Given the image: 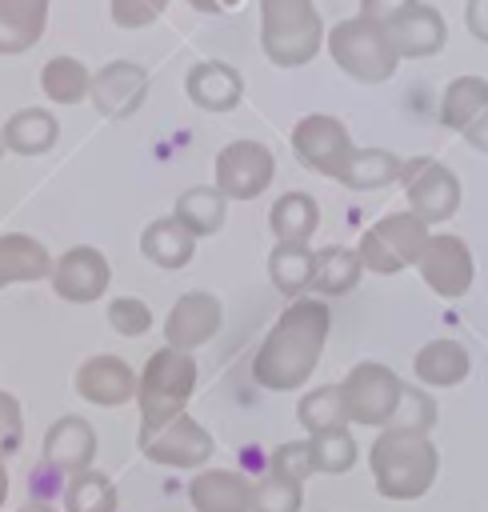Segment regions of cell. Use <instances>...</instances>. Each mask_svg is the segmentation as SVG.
I'll use <instances>...</instances> for the list:
<instances>
[{
    "label": "cell",
    "mask_w": 488,
    "mask_h": 512,
    "mask_svg": "<svg viewBox=\"0 0 488 512\" xmlns=\"http://www.w3.org/2000/svg\"><path fill=\"white\" fill-rule=\"evenodd\" d=\"M400 180H404V196H408V212L424 224H440L448 220L456 208H460V180L452 168L420 156V160H408L400 168Z\"/></svg>",
    "instance_id": "obj_10"
},
{
    "label": "cell",
    "mask_w": 488,
    "mask_h": 512,
    "mask_svg": "<svg viewBox=\"0 0 488 512\" xmlns=\"http://www.w3.org/2000/svg\"><path fill=\"white\" fill-rule=\"evenodd\" d=\"M220 320H224V312L212 292H184L164 320V340H168V348L192 352L220 332Z\"/></svg>",
    "instance_id": "obj_15"
},
{
    "label": "cell",
    "mask_w": 488,
    "mask_h": 512,
    "mask_svg": "<svg viewBox=\"0 0 488 512\" xmlns=\"http://www.w3.org/2000/svg\"><path fill=\"white\" fill-rule=\"evenodd\" d=\"M296 420L304 424V432H308V436L348 428V412H344L340 384H320V388L304 392V396H300V404H296Z\"/></svg>",
    "instance_id": "obj_33"
},
{
    "label": "cell",
    "mask_w": 488,
    "mask_h": 512,
    "mask_svg": "<svg viewBox=\"0 0 488 512\" xmlns=\"http://www.w3.org/2000/svg\"><path fill=\"white\" fill-rule=\"evenodd\" d=\"M400 376L376 360L356 364L344 380H340V396H344V412L348 424H364V428H388L400 404Z\"/></svg>",
    "instance_id": "obj_7"
},
{
    "label": "cell",
    "mask_w": 488,
    "mask_h": 512,
    "mask_svg": "<svg viewBox=\"0 0 488 512\" xmlns=\"http://www.w3.org/2000/svg\"><path fill=\"white\" fill-rule=\"evenodd\" d=\"M324 44V24L312 0H260V48L276 68L308 64Z\"/></svg>",
    "instance_id": "obj_3"
},
{
    "label": "cell",
    "mask_w": 488,
    "mask_h": 512,
    "mask_svg": "<svg viewBox=\"0 0 488 512\" xmlns=\"http://www.w3.org/2000/svg\"><path fill=\"white\" fill-rule=\"evenodd\" d=\"M24 440V412H20V400L12 392L0 388V460L12 456Z\"/></svg>",
    "instance_id": "obj_40"
},
{
    "label": "cell",
    "mask_w": 488,
    "mask_h": 512,
    "mask_svg": "<svg viewBox=\"0 0 488 512\" xmlns=\"http://www.w3.org/2000/svg\"><path fill=\"white\" fill-rule=\"evenodd\" d=\"M324 44L336 60V68L360 84H380L396 72L400 56L384 32V24H372L364 16H352V20H340L336 28L324 32Z\"/></svg>",
    "instance_id": "obj_5"
},
{
    "label": "cell",
    "mask_w": 488,
    "mask_h": 512,
    "mask_svg": "<svg viewBox=\"0 0 488 512\" xmlns=\"http://www.w3.org/2000/svg\"><path fill=\"white\" fill-rule=\"evenodd\" d=\"M108 324H112V332L136 340V336H144L152 328V308L140 296H116L108 304Z\"/></svg>",
    "instance_id": "obj_38"
},
{
    "label": "cell",
    "mask_w": 488,
    "mask_h": 512,
    "mask_svg": "<svg viewBox=\"0 0 488 512\" xmlns=\"http://www.w3.org/2000/svg\"><path fill=\"white\" fill-rule=\"evenodd\" d=\"M76 392L80 400L88 404H100V408H120L128 400H136V372L128 368V360L120 356H88L80 368H76Z\"/></svg>",
    "instance_id": "obj_16"
},
{
    "label": "cell",
    "mask_w": 488,
    "mask_h": 512,
    "mask_svg": "<svg viewBox=\"0 0 488 512\" xmlns=\"http://www.w3.org/2000/svg\"><path fill=\"white\" fill-rule=\"evenodd\" d=\"M328 340L324 296H296L280 320L268 328L260 352L252 356V376L268 392H296L312 372Z\"/></svg>",
    "instance_id": "obj_1"
},
{
    "label": "cell",
    "mask_w": 488,
    "mask_h": 512,
    "mask_svg": "<svg viewBox=\"0 0 488 512\" xmlns=\"http://www.w3.org/2000/svg\"><path fill=\"white\" fill-rule=\"evenodd\" d=\"M96 460V432L84 416H60L52 420L44 436V464L52 472H88Z\"/></svg>",
    "instance_id": "obj_17"
},
{
    "label": "cell",
    "mask_w": 488,
    "mask_h": 512,
    "mask_svg": "<svg viewBox=\"0 0 488 512\" xmlns=\"http://www.w3.org/2000/svg\"><path fill=\"white\" fill-rule=\"evenodd\" d=\"M300 504H304V484L280 472H268L252 488V512H300Z\"/></svg>",
    "instance_id": "obj_36"
},
{
    "label": "cell",
    "mask_w": 488,
    "mask_h": 512,
    "mask_svg": "<svg viewBox=\"0 0 488 512\" xmlns=\"http://www.w3.org/2000/svg\"><path fill=\"white\" fill-rule=\"evenodd\" d=\"M172 216H176V220H180V224L200 240V236L220 232V224H224V216H228V200H224L212 184H196V188L180 192V200H176Z\"/></svg>",
    "instance_id": "obj_27"
},
{
    "label": "cell",
    "mask_w": 488,
    "mask_h": 512,
    "mask_svg": "<svg viewBox=\"0 0 488 512\" xmlns=\"http://www.w3.org/2000/svg\"><path fill=\"white\" fill-rule=\"evenodd\" d=\"M292 152L304 168H312L328 180H340L356 148H352L344 120H336L328 112H312V116L296 120V128H292Z\"/></svg>",
    "instance_id": "obj_8"
},
{
    "label": "cell",
    "mask_w": 488,
    "mask_h": 512,
    "mask_svg": "<svg viewBox=\"0 0 488 512\" xmlns=\"http://www.w3.org/2000/svg\"><path fill=\"white\" fill-rule=\"evenodd\" d=\"M40 88H44V96H48L52 104L72 108V104L88 100V92H92V72H88L84 60H76V56H52V60L40 68Z\"/></svg>",
    "instance_id": "obj_28"
},
{
    "label": "cell",
    "mask_w": 488,
    "mask_h": 512,
    "mask_svg": "<svg viewBox=\"0 0 488 512\" xmlns=\"http://www.w3.org/2000/svg\"><path fill=\"white\" fill-rule=\"evenodd\" d=\"M432 420H436V404H432V396L420 392V388H408V384H404L400 404H396V416H392L388 428H404V432H420V436H428Z\"/></svg>",
    "instance_id": "obj_37"
},
{
    "label": "cell",
    "mask_w": 488,
    "mask_h": 512,
    "mask_svg": "<svg viewBox=\"0 0 488 512\" xmlns=\"http://www.w3.org/2000/svg\"><path fill=\"white\" fill-rule=\"evenodd\" d=\"M464 24L480 44H488V0H468L464 4Z\"/></svg>",
    "instance_id": "obj_43"
},
{
    "label": "cell",
    "mask_w": 488,
    "mask_h": 512,
    "mask_svg": "<svg viewBox=\"0 0 488 512\" xmlns=\"http://www.w3.org/2000/svg\"><path fill=\"white\" fill-rule=\"evenodd\" d=\"M52 292L68 304H92L108 292L112 284V268H108V256L80 244V248H68L60 260H52Z\"/></svg>",
    "instance_id": "obj_13"
},
{
    "label": "cell",
    "mask_w": 488,
    "mask_h": 512,
    "mask_svg": "<svg viewBox=\"0 0 488 512\" xmlns=\"http://www.w3.org/2000/svg\"><path fill=\"white\" fill-rule=\"evenodd\" d=\"M164 8L168 0H112V20L120 28H148Z\"/></svg>",
    "instance_id": "obj_41"
},
{
    "label": "cell",
    "mask_w": 488,
    "mask_h": 512,
    "mask_svg": "<svg viewBox=\"0 0 488 512\" xmlns=\"http://www.w3.org/2000/svg\"><path fill=\"white\" fill-rule=\"evenodd\" d=\"M64 512H116V484L96 468L76 472L64 488Z\"/></svg>",
    "instance_id": "obj_34"
},
{
    "label": "cell",
    "mask_w": 488,
    "mask_h": 512,
    "mask_svg": "<svg viewBox=\"0 0 488 512\" xmlns=\"http://www.w3.org/2000/svg\"><path fill=\"white\" fill-rule=\"evenodd\" d=\"M184 92H188V100H192L196 108H204V112H232V108L240 104V96H244V80H240V72H236L232 64H224V60H200V64L188 72Z\"/></svg>",
    "instance_id": "obj_20"
},
{
    "label": "cell",
    "mask_w": 488,
    "mask_h": 512,
    "mask_svg": "<svg viewBox=\"0 0 488 512\" xmlns=\"http://www.w3.org/2000/svg\"><path fill=\"white\" fill-rule=\"evenodd\" d=\"M308 444H312V464H316V472L340 476V472H348V468L356 464V440H352L348 428L308 436Z\"/></svg>",
    "instance_id": "obj_35"
},
{
    "label": "cell",
    "mask_w": 488,
    "mask_h": 512,
    "mask_svg": "<svg viewBox=\"0 0 488 512\" xmlns=\"http://www.w3.org/2000/svg\"><path fill=\"white\" fill-rule=\"evenodd\" d=\"M268 472H280V476H288V480L304 484V480L316 472V464H312V444H308V440H292V444H280V448L272 452V464H268Z\"/></svg>",
    "instance_id": "obj_39"
},
{
    "label": "cell",
    "mask_w": 488,
    "mask_h": 512,
    "mask_svg": "<svg viewBox=\"0 0 488 512\" xmlns=\"http://www.w3.org/2000/svg\"><path fill=\"white\" fill-rule=\"evenodd\" d=\"M400 156L388 152V148H356L340 184L344 188H356V192H372V188H384L392 180H400Z\"/></svg>",
    "instance_id": "obj_32"
},
{
    "label": "cell",
    "mask_w": 488,
    "mask_h": 512,
    "mask_svg": "<svg viewBox=\"0 0 488 512\" xmlns=\"http://www.w3.org/2000/svg\"><path fill=\"white\" fill-rule=\"evenodd\" d=\"M252 480L236 468H200L188 484L196 512H252Z\"/></svg>",
    "instance_id": "obj_18"
},
{
    "label": "cell",
    "mask_w": 488,
    "mask_h": 512,
    "mask_svg": "<svg viewBox=\"0 0 488 512\" xmlns=\"http://www.w3.org/2000/svg\"><path fill=\"white\" fill-rule=\"evenodd\" d=\"M8 500V464L0 460V504Z\"/></svg>",
    "instance_id": "obj_46"
},
{
    "label": "cell",
    "mask_w": 488,
    "mask_h": 512,
    "mask_svg": "<svg viewBox=\"0 0 488 512\" xmlns=\"http://www.w3.org/2000/svg\"><path fill=\"white\" fill-rule=\"evenodd\" d=\"M412 4H420V0H360V16L364 20H372V24H392V20H400Z\"/></svg>",
    "instance_id": "obj_42"
},
{
    "label": "cell",
    "mask_w": 488,
    "mask_h": 512,
    "mask_svg": "<svg viewBox=\"0 0 488 512\" xmlns=\"http://www.w3.org/2000/svg\"><path fill=\"white\" fill-rule=\"evenodd\" d=\"M144 96H148V72H144L140 64H132V60H112V64H104V68L92 76V92H88V100L96 104V112L108 116V120H128V116H136L140 104H144Z\"/></svg>",
    "instance_id": "obj_14"
},
{
    "label": "cell",
    "mask_w": 488,
    "mask_h": 512,
    "mask_svg": "<svg viewBox=\"0 0 488 512\" xmlns=\"http://www.w3.org/2000/svg\"><path fill=\"white\" fill-rule=\"evenodd\" d=\"M312 272H316V252L308 244H276L268 256V276H272L276 292H284L292 300L312 288Z\"/></svg>",
    "instance_id": "obj_29"
},
{
    "label": "cell",
    "mask_w": 488,
    "mask_h": 512,
    "mask_svg": "<svg viewBox=\"0 0 488 512\" xmlns=\"http://www.w3.org/2000/svg\"><path fill=\"white\" fill-rule=\"evenodd\" d=\"M460 136H464V140H468L476 152H488V108H484V112H480V116H476V120H472V124H468Z\"/></svg>",
    "instance_id": "obj_44"
},
{
    "label": "cell",
    "mask_w": 488,
    "mask_h": 512,
    "mask_svg": "<svg viewBox=\"0 0 488 512\" xmlns=\"http://www.w3.org/2000/svg\"><path fill=\"white\" fill-rule=\"evenodd\" d=\"M20 512H56L48 500H36V504H28V508H20Z\"/></svg>",
    "instance_id": "obj_47"
},
{
    "label": "cell",
    "mask_w": 488,
    "mask_h": 512,
    "mask_svg": "<svg viewBox=\"0 0 488 512\" xmlns=\"http://www.w3.org/2000/svg\"><path fill=\"white\" fill-rule=\"evenodd\" d=\"M52 272L48 248L28 232H4L0 236V288L8 284H36Z\"/></svg>",
    "instance_id": "obj_22"
},
{
    "label": "cell",
    "mask_w": 488,
    "mask_h": 512,
    "mask_svg": "<svg viewBox=\"0 0 488 512\" xmlns=\"http://www.w3.org/2000/svg\"><path fill=\"white\" fill-rule=\"evenodd\" d=\"M196 12H204V16H220V12H232L240 0H188Z\"/></svg>",
    "instance_id": "obj_45"
},
{
    "label": "cell",
    "mask_w": 488,
    "mask_h": 512,
    "mask_svg": "<svg viewBox=\"0 0 488 512\" xmlns=\"http://www.w3.org/2000/svg\"><path fill=\"white\" fill-rule=\"evenodd\" d=\"M140 452L164 468H204L212 456V436L204 432V424H196L188 412H180L168 424L140 432Z\"/></svg>",
    "instance_id": "obj_11"
},
{
    "label": "cell",
    "mask_w": 488,
    "mask_h": 512,
    "mask_svg": "<svg viewBox=\"0 0 488 512\" xmlns=\"http://www.w3.org/2000/svg\"><path fill=\"white\" fill-rule=\"evenodd\" d=\"M364 276V264L352 248H340V244H328L316 252V272H312V288H320V296H344L360 284Z\"/></svg>",
    "instance_id": "obj_30"
},
{
    "label": "cell",
    "mask_w": 488,
    "mask_h": 512,
    "mask_svg": "<svg viewBox=\"0 0 488 512\" xmlns=\"http://www.w3.org/2000/svg\"><path fill=\"white\" fill-rule=\"evenodd\" d=\"M428 224L416 220L412 212H388L380 216L376 224H368L360 232V244H356V256L368 272H380V276H396L404 272L408 264L420 260L424 244H428Z\"/></svg>",
    "instance_id": "obj_6"
},
{
    "label": "cell",
    "mask_w": 488,
    "mask_h": 512,
    "mask_svg": "<svg viewBox=\"0 0 488 512\" xmlns=\"http://www.w3.org/2000/svg\"><path fill=\"white\" fill-rule=\"evenodd\" d=\"M484 108H488V80L484 76H460L440 96V124L464 132Z\"/></svg>",
    "instance_id": "obj_31"
},
{
    "label": "cell",
    "mask_w": 488,
    "mask_h": 512,
    "mask_svg": "<svg viewBox=\"0 0 488 512\" xmlns=\"http://www.w3.org/2000/svg\"><path fill=\"white\" fill-rule=\"evenodd\" d=\"M368 464H372V480H376L380 496L416 500L432 488L440 456L428 436L404 432V428H384L368 448Z\"/></svg>",
    "instance_id": "obj_2"
},
{
    "label": "cell",
    "mask_w": 488,
    "mask_h": 512,
    "mask_svg": "<svg viewBox=\"0 0 488 512\" xmlns=\"http://www.w3.org/2000/svg\"><path fill=\"white\" fill-rule=\"evenodd\" d=\"M48 24V0H0V56L28 52Z\"/></svg>",
    "instance_id": "obj_24"
},
{
    "label": "cell",
    "mask_w": 488,
    "mask_h": 512,
    "mask_svg": "<svg viewBox=\"0 0 488 512\" xmlns=\"http://www.w3.org/2000/svg\"><path fill=\"white\" fill-rule=\"evenodd\" d=\"M388 40L396 48V56H408V60H424V56H436L448 40V28H444V16L432 8V4H412L400 20H392L388 28Z\"/></svg>",
    "instance_id": "obj_19"
},
{
    "label": "cell",
    "mask_w": 488,
    "mask_h": 512,
    "mask_svg": "<svg viewBox=\"0 0 488 512\" xmlns=\"http://www.w3.org/2000/svg\"><path fill=\"white\" fill-rule=\"evenodd\" d=\"M316 224H320V208L308 192H284L268 212V228L280 244H308Z\"/></svg>",
    "instance_id": "obj_26"
},
{
    "label": "cell",
    "mask_w": 488,
    "mask_h": 512,
    "mask_svg": "<svg viewBox=\"0 0 488 512\" xmlns=\"http://www.w3.org/2000/svg\"><path fill=\"white\" fill-rule=\"evenodd\" d=\"M212 172H216L212 188L224 200H256L272 184L276 160H272L268 144H260V140H232V144H224L216 152Z\"/></svg>",
    "instance_id": "obj_9"
},
{
    "label": "cell",
    "mask_w": 488,
    "mask_h": 512,
    "mask_svg": "<svg viewBox=\"0 0 488 512\" xmlns=\"http://www.w3.org/2000/svg\"><path fill=\"white\" fill-rule=\"evenodd\" d=\"M416 268H420V280H424L436 296H444V300L464 296V292L472 288V272H476L468 244H464L460 236H452V232L428 236V244H424L420 260H416Z\"/></svg>",
    "instance_id": "obj_12"
},
{
    "label": "cell",
    "mask_w": 488,
    "mask_h": 512,
    "mask_svg": "<svg viewBox=\"0 0 488 512\" xmlns=\"http://www.w3.org/2000/svg\"><path fill=\"white\" fill-rule=\"evenodd\" d=\"M140 252H144L148 264L176 272V268H184L196 256V236L176 216H164V220H152L140 232Z\"/></svg>",
    "instance_id": "obj_23"
},
{
    "label": "cell",
    "mask_w": 488,
    "mask_h": 512,
    "mask_svg": "<svg viewBox=\"0 0 488 512\" xmlns=\"http://www.w3.org/2000/svg\"><path fill=\"white\" fill-rule=\"evenodd\" d=\"M196 388V360L180 348H160L148 356L144 372L136 376V404H140V432H152L184 412Z\"/></svg>",
    "instance_id": "obj_4"
},
{
    "label": "cell",
    "mask_w": 488,
    "mask_h": 512,
    "mask_svg": "<svg viewBox=\"0 0 488 512\" xmlns=\"http://www.w3.org/2000/svg\"><path fill=\"white\" fill-rule=\"evenodd\" d=\"M4 136V152H16V156H44L56 136H60V120L48 112V108H20L8 116V124L0 128Z\"/></svg>",
    "instance_id": "obj_25"
},
{
    "label": "cell",
    "mask_w": 488,
    "mask_h": 512,
    "mask_svg": "<svg viewBox=\"0 0 488 512\" xmlns=\"http://www.w3.org/2000/svg\"><path fill=\"white\" fill-rule=\"evenodd\" d=\"M468 372H472V356H468V348H464L460 340H452V336L428 340V344L416 352V360H412V376H416L420 384H432V388H452V384H460Z\"/></svg>",
    "instance_id": "obj_21"
},
{
    "label": "cell",
    "mask_w": 488,
    "mask_h": 512,
    "mask_svg": "<svg viewBox=\"0 0 488 512\" xmlns=\"http://www.w3.org/2000/svg\"><path fill=\"white\" fill-rule=\"evenodd\" d=\"M0 156H4V136H0Z\"/></svg>",
    "instance_id": "obj_48"
}]
</instances>
